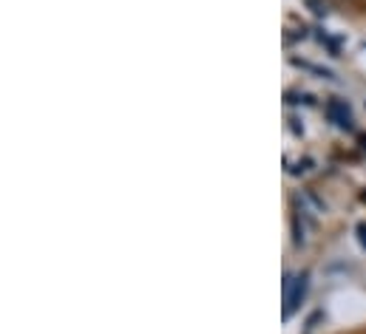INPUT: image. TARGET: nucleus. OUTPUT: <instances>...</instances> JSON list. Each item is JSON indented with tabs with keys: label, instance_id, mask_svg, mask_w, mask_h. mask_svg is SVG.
Wrapping results in <instances>:
<instances>
[{
	"label": "nucleus",
	"instance_id": "f257e3e1",
	"mask_svg": "<svg viewBox=\"0 0 366 334\" xmlns=\"http://www.w3.org/2000/svg\"><path fill=\"white\" fill-rule=\"evenodd\" d=\"M307 286H310L307 272L287 278V283H284V318H290V315L301 306V300H304V295H307Z\"/></svg>",
	"mask_w": 366,
	"mask_h": 334
},
{
	"label": "nucleus",
	"instance_id": "7ed1b4c3",
	"mask_svg": "<svg viewBox=\"0 0 366 334\" xmlns=\"http://www.w3.org/2000/svg\"><path fill=\"white\" fill-rule=\"evenodd\" d=\"M358 233H361V241H364V247H366V224H361V227H358Z\"/></svg>",
	"mask_w": 366,
	"mask_h": 334
},
{
	"label": "nucleus",
	"instance_id": "f03ea898",
	"mask_svg": "<svg viewBox=\"0 0 366 334\" xmlns=\"http://www.w3.org/2000/svg\"><path fill=\"white\" fill-rule=\"evenodd\" d=\"M327 113L338 128H350V122H352V111H350V105L344 99H330L327 102Z\"/></svg>",
	"mask_w": 366,
	"mask_h": 334
}]
</instances>
